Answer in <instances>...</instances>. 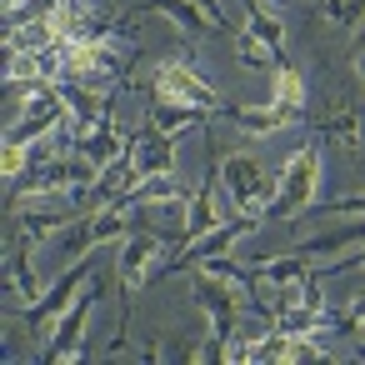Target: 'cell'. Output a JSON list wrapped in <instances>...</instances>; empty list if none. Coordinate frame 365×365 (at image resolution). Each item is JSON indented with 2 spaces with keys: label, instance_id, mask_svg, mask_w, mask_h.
Listing matches in <instances>:
<instances>
[{
  "label": "cell",
  "instance_id": "obj_17",
  "mask_svg": "<svg viewBox=\"0 0 365 365\" xmlns=\"http://www.w3.org/2000/svg\"><path fill=\"white\" fill-rule=\"evenodd\" d=\"M320 16L340 31H355L365 21V0H320Z\"/></svg>",
  "mask_w": 365,
  "mask_h": 365
},
{
  "label": "cell",
  "instance_id": "obj_13",
  "mask_svg": "<svg viewBox=\"0 0 365 365\" xmlns=\"http://www.w3.org/2000/svg\"><path fill=\"white\" fill-rule=\"evenodd\" d=\"M270 101H280V106H290V110H300L305 115V125H310V86H305V71L295 66V61H275V91H270Z\"/></svg>",
  "mask_w": 365,
  "mask_h": 365
},
{
  "label": "cell",
  "instance_id": "obj_8",
  "mask_svg": "<svg viewBox=\"0 0 365 365\" xmlns=\"http://www.w3.org/2000/svg\"><path fill=\"white\" fill-rule=\"evenodd\" d=\"M96 270H101V265H96V255H81V260H71V270H66V275H61V280H56V285H51L41 300H31V305L21 310V320H26L31 330H46V325H56V320H61V315H66V310L81 300V290H86V280H91Z\"/></svg>",
  "mask_w": 365,
  "mask_h": 365
},
{
  "label": "cell",
  "instance_id": "obj_10",
  "mask_svg": "<svg viewBox=\"0 0 365 365\" xmlns=\"http://www.w3.org/2000/svg\"><path fill=\"white\" fill-rule=\"evenodd\" d=\"M125 145H130V135H120V120H115V101L101 110V120H91V125H81V130H71V150H81L96 170H106L110 160H120L125 155Z\"/></svg>",
  "mask_w": 365,
  "mask_h": 365
},
{
  "label": "cell",
  "instance_id": "obj_15",
  "mask_svg": "<svg viewBox=\"0 0 365 365\" xmlns=\"http://www.w3.org/2000/svg\"><path fill=\"white\" fill-rule=\"evenodd\" d=\"M235 51H240V66H250V71H275V61H280V51H275V46H265L250 26L235 36Z\"/></svg>",
  "mask_w": 365,
  "mask_h": 365
},
{
  "label": "cell",
  "instance_id": "obj_6",
  "mask_svg": "<svg viewBox=\"0 0 365 365\" xmlns=\"http://www.w3.org/2000/svg\"><path fill=\"white\" fill-rule=\"evenodd\" d=\"M150 96H165V101H180V106H200V110H210V115H220V106H225V101L215 96V86L190 71L185 56H160V61L150 66Z\"/></svg>",
  "mask_w": 365,
  "mask_h": 365
},
{
  "label": "cell",
  "instance_id": "obj_9",
  "mask_svg": "<svg viewBox=\"0 0 365 365\" xmlns=\"http://www.w3.org/2000/svg\"><path fill=\"white\" fill-rule=\"evenodd\" d=\"M130 165H135V180H155V175H175V135L160 130L150 115L135 125L130 145H125Z\"/></svg>",
  "mask_w": 365,
  "mask_h": 365
},
{
  "label": "cell",
  "instance_id": "obj_14",
  "mask_svg": "<svg viewBox=\"0 0 365 365\" xmlns=\"http://www.w3.org/2000/svg\"><path fill=\"white\" fill-rule=\"evenodd\" d=\"M145 115H150L160 130H170V135H180V130L210 120V110H200V106H180V101H165V96H150V110H145Z\"/></svg>",
  "mask_w": 365,
  "mask_h": 365
},
{
  "label": "cell",
  "instance_id": "obj_2",
  "mask_svg": "<svg viewBox=\"0 0 365 365\" xmlns=\"http://www.w3.org/2000/svg\"><path fill=\"white\" fill-rule=\"evenodd\" d=\"M190 290H195V305L210 315V340L195 345L190 360H225L230 355V340L240 330V295H235L240 285L225 280V275H215V270H205V265H195L190 270Z\"/></svg>",
  "mask_w": 365,
  "mask_h": 365
},
{
  "label": "cell",
  "instance_id": "obj_1",
  "mask_svg": "<svg viewBox=\"0 0 365 365\" xmlns=\"http://www.w3.org/2000/svg\"><path fill=\"white\" fill-rule=\"evenodd\" d=\"M130 66H135V51H125L115 36H106V41H71L66 56H61V81L101 91V96H115V91L130 86Z\"/></svg>",
  "mask_w": 365,
  "mask_h": 365
},
{
  "label": "cell",
  "instance_id": "obj_11",
  "mask_svg": "<svg viewBox=\"0 0 365 365\" xmlns=\"http://www.w3.org/2000/svg\"><path fill=\"white\" fill-rule=\"evenodd\" d=\"M220 120H230V125L245 130L250 140H265V135H280V130H290V125H305L300 110H290V106H280V101H270V96H265V106H220Z\"/></svg>",
  "mask_w": 365,
  "mask_h": 365
},
{
  "label": "cell",
  "instance_id": "obj_7",
  "mask_svg": "<svg viewBox=\"0 0 365 365\" xmlns=\"http://www.w3.org/2000/svg\"><path fill=\"white\" fill-rule=\"evenodd\" d=\"M66 91L61 86H51V91H41L36 101H26L21 106V115H11V125H6V140L11 145H46L61 125H66Z\"/></svg>",
  "mask_w": 365,
  "mask_h": 365
},
{
  "label": "cell",
  "instance_id": "obj_4",
  "mask_svg": "<svg viewBox=\"0 0 365 365\" xmlns=\"http://www.w3.org/2000/svg\"><path fill=\"white\" fill-rule=\"evenodd\" d=\"M220 180H225V195H230L235 210L265 220V205H270V195H275V175H270L250 150H230V155H220Z\"/></svg>",
  "mask_w": 365,
  "mask_h": 365
},
{
  "label": "cell",
  "instance_id": "obj_21",
  "mask_svg": "<svg viewBox=\"0 0 365 365\" xmlns=\"http://www.w3.org/2000/svg\"><path fill=\"white\" fill-rule=\"evenodd\" d=\"M350 66H355V76H360V81H365V41H360V46H355V56H350Z\"/></svg>",
  "mask_w": 365,
  "mask_h": 365
},
{
  "label": "cell",
  "instance_id": "obj_12",
  "mask_svg": "<svg viewBox=\"0 0 365 365\" xmlns=\"http://www.w3.org/2000/svg\"><path fill=\"white\" fill-rule=\"evenodd\" d=\"M310 125H315L320 140H340V145H350V150H365V110H360L350 96H340V91L330 96V110L315 115Z\"/></svg>",
  "mask_w": 365,
  "mask_h": 365
},
{
  "label": "cell",
  "instance_id": "obj_18",
  "mask_svg": "<svg viewBox=\"0 0 365 365\" xmlns=\"http://www.w3.org/2000/svg\"><path fill=\"white\" fill-rule=\"evenodd\" d=\"M310 215H365V190L340 195V200H325V205H315Z\"/></svg>",
  "mask_w": 365,
  "mask_h": 365
},
{
  "label": "cell",
  "instance_id": "obj_3",
  "mask_svg": "<svg viewBox=\"0 0 365 365\" xmlns=\"http://www.w3.org/2000/svg\"><path fill=\"white\" fill-rule=\"evenodd\" d=\"M320 165H325L320 140L290 150V160H285L280 175H275V195H270L265 215H270V220H295V215L315 210V205H320Z\"/></svg>",
  "mask_w": 365,
  "mask_h": 365
},
{
  "label": "cell",
  "instance_id": "obj_5",
  "mask_svg": "<svg viewBox=\"0 0 365 365\" xmlns=\"http://www.w3.org/2000/svg\"><path fill=\"white\" fill-rule=\"evenodd\" d=\"M101 290H106V270H96L91 280H86V290H81V300L56 320V330H51V340L36 350V360L41 365H61V360H81V340H86V325H91V315H96V300H101Z\"/></svg>",
  "mask_w": 365,
  "mask_h": 365
},
{
  "label": "cell",
  "instance_id": "obj_16",
  "mask_svg": "<svg viewBox=\"0 0 365 365\" xmlns=\"http://www.w3.org/2000/svg\"><path fill=\"white\" fill-rule=\"evenodd\" d=\"M315 265L305 260V255H280V260H265L260 265V290L265 285H290V280H300V275H310ZM260 300V295H255Z\"/></svg>",
  "mask_w": 365,
  "mask_h": 365
},
{
  "label": "cell",
  "instance_id": "obj_20",
  "mask_svg": "<svg viewBox=\"0 0 365 365\" xmlns=\"http://www.w3.org/2000/svg\"><path fill=\"white\" fill-rule=\"evenodd\" d=\"M345 325H350V335H360V330H365V295L345 310Z\"/></svg>",
  "mask_w": 365,
  "mask_h": 365
},
{
  "label": "cell",
  "instance_id": "obj_19",
  "mask_svg": "<svg viewBox=\"0 0 365 365\" xmlns=\"http://www.w3.org/2000/svg\"><path fill=\"white\" fill-rule=\"evenodd\" d=\"M340 270H365V250H360V255H350V260H330V265H320L315 275H340Z\"/></svg>",
  "mask_w": 365,
  "mask_h": 365
}]
</instances>
